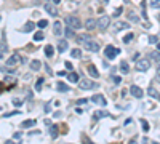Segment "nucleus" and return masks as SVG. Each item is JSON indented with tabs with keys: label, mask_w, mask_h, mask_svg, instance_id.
<instances>
[{
	"label": "nucleus",
	"mask_w": 160,
	"mask_h": 144,
	"mask_svg": "<svg viewBox=\"0 0 160 144\" xmlns=\"http://www.w3.org/2000/svg\"><path fill=\"white\" fill-rule=\"evenodd\" d=\"M64 23L67 24L69 27H72V29H79V27H82V23H80V19L77 18V16H74V15L66 16V18H64Z\"/></svg>",
	"instance_id": "1"
},
{
	"label": "nucleus",
	"mask_w": 160,
	"mask_h": 144,
	"mask_svg": "<svg viewBox=\"0 0 160 144\" xmlns=\"http://www.w3.org/2000/svg\"><path fill=\"white\" fill-rule=\"evenodd\" d=\"M120 53L119 48H115L114 45H107V47L104 48V55H106V58L107 59H115V56Z\"/></svg>",
	"instance_id": "2"
},
{
	"label": "nucleus",
	"mask_w": 160,
	"mask_h": 144,
	"mask_svg": "<svg viewBox=\"0 0 160 144\" xmlns=\"http://www.w3.org/2000/svg\"><path fill=\"white\" fill-rule=\"evenodd\" d=\"M21 61H23V59H21V56L18 55V53H15L13 56H10V58H8V61H7V67L13 71L15 67H18V64H19Z\"/></svg>",
	"instance_id": "3"
},
{
	"label": "nucleus",
	"mask_w": 160,
	"mask_h": 144,
	"mask_svg": "<svg viewBox=\"0 0 160 144\" xmlns=\"http://www.w3.org/2000/svg\"><path fill=\"white\" fill-rule=\"evenodd\" d=\"M109 24H111V18L106 16V15H103L99 19L96 21V27H99L101 31H106V29L109 27Z\"/></svg>",
	"instance_id": "4"
},
{
	"label": "nucleus",
	"mask_w": 160,
	"mask_h": 144,
	"mask_svg": "<svg viewBox=\"0 0 160 144\" xmlns=\"http://www.w3.org/2000/svg\"><path fill=\"white\" fill-rule=\"evenodd\" d=\"M95 87H96V83L93 82V80H90V79L79 80V88H80V90H91V88H95Z\"/></svg>",
	"instance_id": "5"
},
{
	"label": "nucleus",
	"mask_w": 160,
	"mask_h": 144,
	"mask_svg": "<svg viewBox=\"0 0 160 144\" xmlns=\"http://www.w3.org/2000/svg\"><path fill=\"white\" fill-rule=\"evenodd\" d=\"M149 67H151V61H149V59H139L138 63H136V69L141 71V72L149 71Z\"/></svg>",
	"instance_id": "6"
},
{
	"label": "nucleus",
	"mask_w": 160,
	"mask_h": 144,
	"mask_svg": "<svg viewBox=\"0 0 160 144\" xmlns=\"http://www.w3.org/2000/svg\"><path fill=\"white\" fill-rule=\"evenodd\" d=\"M85 48H87V50H88V51H99V43H98V42H95V40H91V39H90V40H87V42H85Z\"/></svg>",
	"instance_id": "7"
},
{
	"label": "nucleus",
	"mask_w": 160,
	"mask_h": 144,
	"mask_svg": "<svg viewBox=\"0 0 160 144\" xmlns=\"http://www.w3.org/2000/svg\"><path fill=\"white\" fill-rule=\"evenodd\" d=\"M130 93H131V96H135V98H138V99H141V98L144 96L143 88H139L138 85H131V87H130Z\"/></svg>",
	"instance_id": "8"
},
{
	"label": "nucleus",
	"mask_w": 160,
	"mask_h": 144,
	"mask_svg": "<svg viewBox=\"0 0 160 144\" xmlns=\"http://www.w3.org/2000/svg\"><path fill=\"white\" fill-rule=\"evenodd\" d=\"M90 101L95 103V104H99V106H103V107L107 104V101H106V98H104L103 95H93L91 98H90Z\"/></svg>",
	"instance_id": "9"
},
{
	"label": "nucleus",
	"mask_w": 160,
	"mask_h": 144,
	"mask_svg": "<svg viewBox=\"0 0 160 144\" xmlns=\"http://www.w3.org/2000/svg\"><path fill=\"white\" fill-rule=\"evenodd\" d=\"M87 71H88V74H90V77L91 79H98L99 77V72H98V69H96V66L95 64H88V67H87Z\"/></svg>",
	"instance_id": "10"
},
{
	"label": "nucleus",
	"mask_w": 160,
	"mask_h": 144,
	"mask_svg": "<svg viewBox=\"0 0 160 144\" xmlns=\"http://www.w3.org/2000/svg\"><path fill=\"white\" fill-rule=\"evenodd\" d=\"M45 11H47L48 15H51V16H58V10H56V7L53 3H50V2L45 3Z\"/></svg>",
	"instance_id": "11"
},
{
	"label": "nucleus",
	"mask_w": 160,
	"mask_h": 144,
	"mask_svg": "<svg viewBox=\"0 0 160 144\" xmlns=\"http://www.w3.org/2000/svg\"><path fill=\"white\" fill-rule=\"evenodd\" d=\"M85 29H87V31H93V29H96V19L88 18V19L85 21Z\"/></svg>",
	"instance_id": "12"
},
{
	"label": "nucleus",
	"mask_w": 160,
	"mask_h": 144,
	"mask_svg": "<svg viewBox=\"0 0 160 144\" xmlns=\"http://www.w3.org/2000/svg\"><path fill=\"white\" fill-rule=\"evenodd\" d=\"M69 48V43H67V40H59V43H58V51L59 53H64L66 50Z\"/></svg>",
	"instance_id": "13"
},
{
	"label": "nucleus",
	"mask_w": 160,
	"mask_h": 144,
	"mask_svg": "<svg viewBox=\"0 0 160 144\" xmlns=\"http://www.w3.org/2000/svg\"><path fill=\"white\" fill-rule=\"evenodd\" d=\"M53 32H55V35H61V34H63V26H61L59 21H56V23L53 24Z\"/></svg>",
	"instance_id": "14"
},
{
	"label": "nucleus",
	"mask_w": 160,
	"mask_h": 144,
	"mask_svg": "<svg viewBox=\"0 0 160 144\" xmlns=\"http://www.w3.org/2000/svg\"><path fill=\"white\" fill-rule=\"evenodd\" d=\"M56 88H58V91H61V93L71 91V88H69V85H66V83H64V82H58V85H56Z\"/></svg>",
	"instance_id": "15"
},
{
	"label": "nucleus",
	"mask_w": 160,
	"mask_h": 144,
	"mask_svg": "<svg viewBox=\"0 0 160 144\" xmlns=\"http://www.w3.org/2000/svg\"><path fill=\"white\" fill-rule=\"evenodd\" d=\"M67 79H69V82L71 83H77L80 80V77H79V74L77 72H71V74H67Z\"/></svg>",
	"instance_id": "16"
},
{
	"label": "nucleus",
	"mask_w": 160,
	"mask_h": 144,
	"mask_svg": "<svg viewBox=\"0 0 160 144\" xmlns=\"http://www.w3.org/2000/svg\"><path fill=\"white\" fill-rule=\"evenodd\" d=\"M93 117H95L96 120H99V119H103V117H111V115H109V114H107L106 111H95Z\"/></svg>",
	"instance_id": "17"
},
{
	"label": "nucleus",
	"mask_w": 160,
	"mask_h": 144,
	"mask_svg": "<svg viewBox=\"0 0 160 144\" xmlns=\"http://www.w3.org/2000/svg\"><path fill=\"white\" fill-rule=\"evenodd\" d=\"M43 51H45V56H47V58H53V55H55V48H53L51 45H47Z\"/></svg>",
	"instance_id": "18"
},
{
	"label": "nucleus",
	"mask_w": 160,
	"mask_h": 144,
	"mask_svg": "<svg viewBox=\"0 0 160 144\" xmlns=\"http://www.w3.org/2000/svg\"><path fill=\"white\" fill-rule=\"evenodd\" d=\"M130 27L128 26V23H123V21H117L115 23V31H123V29Z\"/></svg>",
	"instance_id": "19"
},
{
	"label": "nucleus",
	"mask_w": 160,
	"mask_h": 144,
	"mask_svg": "<svg viewBox=\"0 0 160 144\" xmlns=\"http://www.w3.org/2000/svg\"><path fill=\"white\" fill-rule=\"evenodd\" d=\"M34 27H35V24L32 23V21H27V23L24 24L23 31H24V32H32V31H34Z\"/></svg>",
	"instance_id": "20"
},
{
	"label": "nucleus",
	"mask_w": 160,
	"mask_h": 144,
	"mask_svg": "<svg viewBox=\"0 0 160 144\" xmlns=\"http://www.w3.org/2000/svg\"><path fill=\"white\" fill-rule=\"evenodd\" d=\"M40 67H42V63H40L39 59H34L31 63V69H32V71H40Z\"/></svg>",
	"instance_id": "21"
},
{
	"label": "nucleus",
	"mask_w": 160,
	"mask_h": 144,
	"mask_svg": "<svg viewBox=\"0 0 160 144\" xmlns=\"http://www.w3.org/2000/svg\"><path fill=\"white\" fill-rule=\"evenodd\" d=\"M71 56L74 58V59H80V58H82V51H80L79 48H74V50L71 51Z\"/></svg>",
	"instance_id": "22"
},
{
	"label": "nucleus",
	"mask_w": 160,
	"mask_h": 144,
	"mask_svg": "<svg viewBox=\"0 0 160 144\" xmlns=\"http://www.w3.org/2000/svg\"><path fill=\"white\" fill-rule=\"evenodd\" d=\"M87 40H90L88 34H80V35H77V42H79V43H85Z\"/></svg>",
	"instance_id": "23"
},
{
	"label": "nucleus",
	"mask_w": 160,
	"mask_h": 144,
	"mask_svg": "<svg viewBox=\"0 0 160 144\" xmlns=\"http://www.w3.org/2000/svg\"><path fill=\"white\" fill-rule=\"evenodd\" d=\"M149 96H152V98H155V99H159V90L154 87L149 88Z\"/></svg>",
	"instance_id": "24"
},
{
	"label": "nucleus",
	"mask_w": 160,
	"mask_h": 144,
	"mask_svg": "<svg viewBox=\"0 0 160 144\" xmlns=\"http://www.w3.org/2000/svg\"><path fill=\"white\" fill-rule=\"evenodd\" d=\"M35 125V120H24L23 123H21V127L23 128H31V127H34Z\"/></svg>",
	"instance_id": "25"
},
{
	"label": "nucleus",
	"mask_w": 160,
	"mask_h": 144,
	"mask_svg": "<svg viewBox=\"0 0 160 144\" xmlns=\"http://www.w3.org/2000/svg\"><path fill=\"white\" fill-rule=\"evenodd\" d=\"M43 32L42 31H39V32H35V34H34V42H42V40H43Z\"/></svg>",
	"instance_id": "26"
},
{
	"label": "nucleus",
	"mask_w": 160,
	"mask_h": 144,
	"mask_svg": "<svg viewBox=\"0 0 160 144\" xmlns=\"http://www.w3.org/2000/svg\"><path fill=\"white\" fill-rule=\"evenodd\" d=\"M50 136H51L53 139L58 138V125H53V127L50 128Z\"/></svg>",
	"instance_id": "27"
},
{
	"label": "nucleus",
	"mask_w": 160,
	"mask_h": 144,
	"mask_svg": "<svg viewBox=\"0 0 160 144\" xmlns=\"http://www.w3.org/2000/svg\"><path fill=\"white\" fill-rule=\"evenodd\" d=\"M128 71H130V67H128V64L125 63H120V72H122V74H128Z\"/></svg>",
	"instance_id": "28"
},
{
	"label": "nucleus",
	"mask_w": 160,
	"mask_h": 144,
	"mask_svg": "<svg viewBox=\"0 0 160 144\" xmlns=\"http://www.w3.org/2000/svg\"><path fill=\"white\" fill-rule=\"evenodd\" d=\"M43 82H45V79H40V77H39V80L35 82V90H37V91H40V90H42V87H43Z\"/></svg>",
	"instance_id": "29"
},
{
	"label": "nucleus",
	"mask_w": 160,
	"mask_h": 144,
	"mask_svg": "<svg viewBox=\"0 0 160 144\" xmlns=\"http://www.w3.org/2000/svg\"><path fill=\"white\" fill-rule=\"evenodd\" d=\"M133 37H135V35H133V32H128L127 35L123 37V43H130V42L133 40Z\"/></svg>",
	"instance_id": "30"
},
{
	"label": "nucleus",
	"mask_w": 160,
	"mask_h": 144,
	"mask_svg": "<svg viewBox=\"0 0 160 144\" xmlns=\"http://www.w3.org/2000/svg\"><path fill=\"white\" fill-rule=\"evenodd\" d=\"M128 19L133 21V23H138V21H139V18L136 16V13H128Z\"/></svg>",
	"instance_id": "31"
},
{
	"label": "nucleus",
	"mask_w": 160,
	"mask_h": 144,
	"mask_svg": "<svg viewBox=\"0 0 160 144\" xmlns=\"http://www.w3.org/2000/svg\"><path fill=\"white\" fill-rule=\"evenodd\" d=\"M13 104H15L16 107H21V106H23V99H19V98H13Z\"/></svg>",
	"instance_id": "32"
},
{
	"label": "nucleus",
	"mask_w": 160,
	"mask_h": 144,
	"mask_svg": "<svg viewBox=\"0 0 160 144\" xmlns=\"http://www.w3.org/2000/svg\"><path fill=\"white\" fill-rule=\"evenodd\" d=\"M149 42H151V43L159 45V35H151V37H149Z\"/></svg>",
	"instance_id": "33"
},
{
	"label": "nucleus",
	"mask_w": 160,
	"mask_h": 144,
	"mask_svg": "<svg viewBox=\"0 0 160 144\" xmlns=\"http://www.w3.org/2000/svg\"><path fill=\"white\" fill-rule=\"evenodd\" d=\"M151 58L155 61L157 64H159V61H160V59H159V50H157V51H154V53H151Z\"/></svg>",
	"instance_id": "34"
},
{
	"label": "nucleus",
	"mask_w": 160,
	"mask_h": 144,
	"mask_svg": "<svg viewBox=\"0 0 160 144\" xmlns=\"http://www.w3.org/2000/svg\"><path fill=\"white\" fill-rule=\"evenodd\" d=\"M66 35L71 39V37H74V29L72 27H66Z\"/></svg>",
	"instance_id": "35"
},
{
	"label": "nucleus",
	"mask_w": 160,
	"mask_h": 144,
	"mask_svg": "<svg viewBox=\"0 0 160 144\" xmlns=\"http://www.w3.org/2000/svg\"><path fill=\"white\" fill-rule=\"evenodd\" d=\"M7 43H5V42H0V53H5L7 51Z\"/></svg>",
	"instance_id": "36"
},
{
	"label": "nucleus",
	"mask_w": 160,
	"mask_h": 144,
	"mask_svg": "<svg viewBox=\"0 0 160 144\" xmlns=\"http://www.w3.org/2000/svg\"><path fill=\"white\" fill-rule=\"evenodd\" d=\"M47 24H48L47 19H40V21H39V27H40V29H42V27H47Z\"/></svg>",
	"instance_id": "37"
},
{
	"label": "nucleus",
	"mask_w": 160,
	"mask_h": 144,
	"mask_svg": "<svg viewBox=\"0 0 160 144\" xmlns=\"http://www.w3.org/2000/svg\"><path fill=\"white\" fill-rule=\"evenodd\" d=\"M112 82H114V83H115V85H120V82H122V79H120L119 75H114V77H112Z\"/></svg>",
	"instance_id": "38"
},
{
	"label": "nucleus",
	"mask_w": 160,
	"mask_h": 144,
	"mask_svg": "<svg viewBox=\"0 0 160 144\" xmlns=\"http://www.w3.org/2000/svg\"><path fill=\"white\" fill-rule=\"evenodd\" d=\"M123 11V8L122 7H119V8H115V10H114V16H120V13Z\"/></svg>",
	"instance_id": "39"
},
{
	"label": "nucleus",
	"mask_w": 160,
	"mask_h": 144,
	"mask_svg": "<svg viewBox=\"0 0 160 144\" xmlns=\"http://www.w3.org/2000/svg\"><path fill=\"white\" fill-rule=\"evenodd\" d=\"M141 123H143L144 131H149V123H147V122H146V120H141Z\"/></svg>",
	"instance_id": "40"
},
{
	"label": "nucleus",
	"mask_w": 160,
	"mask_h": 144,
	"mask_svg": "<svg viewBox=\"0 0 160 144\" xmlns=\"http://www.w3.org/2000/svg\"><path fill=\"white\" fill-rule=\"evenodd\" d=\"M151 7H152V8H159V7H160L159 0H152V2H151Z\"/></svg>",
	"instance_id": "41"
},
{
	"label": "nucleus",
	"mask_w": 160,
	"mask_h": 144,
	"mask_svg": "<svg viewBox=\"0 0 160 144\" xmlns=\"http://www.w3.org/2000/svg\"><path fill=\"white\" fill-rule=\"evenodd\" d=\"M64 66H66V69H67V71H72V67H74V66H72V63H69V61L64 64Z\"/></svg>",
	"instance_id": "42"
},
{
	"label": "nucleus",
	"mask_w": 160,
	"mask_h": 144,
	"mask_svg": "<svg viewBox=\"0 0 160 144\" xmlns=\"http://www.w3.org/2000/svg\"><path fill=\"white\" fill-rule=\"evenodd\" d=\"M85 103H88V99H87V98H82V99H77V104H85Z\"/></svg>",
	"instance_id": "43"
},
{
	"label": "nucleus",
	"mask_w": 160,
	"mask_h": 144,
	"mask_svg": "<svg viewBox=\"0 0 160 144\" xmlns=\"http://www.w3.org/2000/svg\"><path fill=\"white\" fill-rule=\"evenodd\" d=\"M15 114H19V111H15V112H8V114H5V117H13Z\"/></svg>",
	"instance_id": "44"
},
{
	"label": "nucleus",
	"mask_w": 160,
	"mask_h": 144,
	"mask_svg": "<svg viewBox=\"0 0 160 144\" xmlns=\"http://www.w3.org/2000/svg\"><path fill=\"white\" fill-rule=\"evenodd\" d=\"M21 136H23V133H15V138H16V139H18V138H21Z\"/></svg>",
	"instance_id": "45"
},
{
	"label": "nucleus",
	"mask_w": 160,
	"mask_h": 144,
	"mask_svg": "<svg viewBox=\"0 0 160 144\" xmlns=\"http://www.w3.org/2000/svg\"><path fill=\"white\" fill-rule=\"evenodd\" d=\"M24 79H26V82H29V80H31L32 77H31V74H27V75H24Z\"/></svg>",
	"instance_id": "46"
},
{
	"label": "nucleus",
	"mask_w": 160,
	"mask_h": 144,
	"mask_svg": "<svg viewBox=\"0 0 160 144\" xmlns=\"http://www.w3.org/2000/svg\"><path fill=\"white\" fill-rule=\"evenodd\" d=\"M61 0H53V3H59Z\"/></svg>",
	"instance_id": "47"
},
{
	"label": "nucleus",
	"mask_w": 160,
	"mask_h": 144,
	"mask_svg": "<svg viewBox=\"0 0 160 144\" xmlns=\"http://www.w3.org/2000/svg\"><path fill=\"white\" fill-rule=\"evenodd\" d=\"M2 56H3V53H0V59H2Z\"/></svg>",
	"instance_id": "48"
},
{
	"label": "nucleus",
	"mask_w": 160,
	"mask_h": 144,
	"mask_svg": "<svg viewBox=\"0 0 160 144\" xmlns=\"http://www.w3.org/2000/svg\"><path fill=\"white\" fill-rule=\"evenodd\" d=\"M0 19H2V18H0Z\"/></svg>",
	"instance_id": "49"
}]
</instances>
